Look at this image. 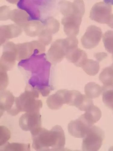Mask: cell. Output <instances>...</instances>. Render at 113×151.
<instances>
[{"mask_svg": "<svg viewBox=\"0 0 113 151\" xmlns=\"http://www.w3.org/2000/svg\"><path fill=\"white\" fill-rule=\"evenodd\" d=\"M46 56L44 53L33 55L21 60L19 65L31 72V77L29 82L30 86L44 97L48 96L53 90L49 81L51 64Z\"/></svg>", "mask_w": 113, "mask_h": 151, "instance_id": "cell-1", "label": "cell"}, {"mask_svg": "<svg viewBox=\"0 0 113 151\" xmlns=\"http://www.w3.org/2000/svg\"><path fill=\"white\" fill-rule=\"evenodd\" d=\"M32 146L37 151H61L64 149L66 138L60 125H56L51 130L41 128L31 134Z\"/></svg>", "mask_w": 113, "mask_h": 151, "instance_id": "cell-2", "label": "cell"}, {"mask_svg": "<svg viewBox=\"0 0 113 151\" xmlns=\"http://www.w3.org/2000/svg\"><path fill=\"white\" fill-rule=\"evenodd\" d=\"M29 87L19 97L15 98V106L11 116H15L21 112L40 111L42 108V102L38 99L39 93L31 87Z\"/></svg>", "mask_w": 113, "mask_h": 151, "instance_id": "cell-3", "label": "cell"}, {"mask_svg": "<svg viewBox=\"0 0 113 151\" xmlns=\"http://www.w3.org/2000/svg\"><path fill=\"white\" fill-rule=\"evenodd\" d=\"M104 133L101 129L93 126L83 138L82 143L83 151H97L102 145Z\"/></svg>", "mask_w": 113, "mask_h": 151, "instance_id": "cell-4", "label": "cell"}, {"mask_svg": "<svg viewBox=\"0 0 113 151\" xmlns=\"http://www.w3.org/2000/svg\"><path fill=\"white\" fill-rule=\"evenodd\" d=\"M45 46L39 41L16 45L17 60H21L28 58L35 54L43 53L45 51Z\"/></svg>", "mask_w": 113, "mask_h": 151, "instance_id": "cell-5", "label": "cell"}, {"mask_svg": "<svg viewBox=\"0 0 113 151\" xmlns=\"http://www.w3.org/2000/svg\"><path fill=\"white\" fill-rule=\"evenodd\" d=\"M19 127L24 131H30L31 134L41 128V115L40 111L26 112L19 120Z\"/></svg>", "mask_w": 113, "mask_h": 151, "instance_id": "cell-6", "label": "cell"}, {"mask_svg": "<svg viewBox=\"0 0 113 151\" xmlns=\"http://www.w3.org/2000/svg\"><path fill=\"white\" fill-rule=\"evenodd\" d=\"M69 45V37L64 39L57 40L52 44L48 50V59L54 63L60 62L66 57Z\"/></svg>", "mask_w": 113, "mask_h": 151, "instance_id": "cell-7", "label": "cell"}, {"mask_svg": "<svg viewBox=\"0 0 113 151\" xmlns=\"http://www.w3.org/2000/svg\"><path fill=\"white\" fill-rule=\"evenodd\" d=\"M112 10L110 4L104 2L97 3L90 11V18L99 23L107 24L112 15Z\"/></svg>", "mask_w": 113, "mask_h": 151, "instance_id": "cell-8", "label": "cell"}, {"mask_svg": "<svg viewBox=\"0 0 113 151\" xmlns=\"http://www.w3.org/2000/svg\"><path fill=\"white\" fill-rule=\"evenodd\" d=\"M4 51L1 59V70L7 71L13 68L17 60L16 45L11 42L4 46Z\"/></svg>", "mask_w": 113, "mask_h": 151, "instance_id": "cell-9", "label": "cell"}, {"mask_svg": "<svg viewBox=\"0 0 113 151\" xmlns=\"http://www.w3.org/2000/svg\"><path fill=\"white\" fill-rule=\"evenodd\" d=\"M102 31L100 28L94 25L88 27L86 32L82 37L81 42L83 47L91 49L96 47L101 41Z\"/></svg>", "mask_w": 113, "mask_h": 151, "instance_id": "cell-10", "label": "cell"}, {"mask_svg": "<svg viewBox=\"0 0 113 151\" xmlns=\"http://www.w3.org/2000/svg\"><path fill=\"white\" fill-rule=\"evenodd\" d=\"M72 91L66 89L59 90L56 93L49 96L47 99L48 107L52 110L59 109L64 104L70 105Z\"/></svg>", "mask_w": 113, "mask_h": 151, "instance_id": "cell-11", "label": "cell"}, {"mask_svg": "<svg viewBox=\"0 0 113 151\" xmlns=\"http://www.w3.org/2000/svg\"><path fill=\"white\" fill-rule=\"evenodd\" d=\"M60 12L66 17L75 16L83 17L85 8L83 0H74L73 2L62 1L59 3Z\"/></svg>", "mask_w": 113, "mask_h": 151, "instance_id": "cell-12", "label": "cell"}, {"mask_svg": "<svg viewBox=\"0 0 113 151\" xmlns=\"http://www.w3.org/2000/svg\"><path fill=\"white\" fill-rule=\"evenodd\" d=\"M93 126L82 115L79 119L70 122L68 125V130L72 136L83 138Z\"/></svg>", "mask_w": 113, "mask_h": 151, "instance_id": "cell-13", "label": "cell"}, {"mask_svg": "<svg viewBox=\"0 0 113 151\" xmlns=\"http://www.w3.org/2000/svg\"><path fill=\"white\" fill-rule=\"evenodd\" d=\"M82 17L71 16L64 17L61 23L64 26V31L68 37H76L79 33Z\"/></svg>", "mask_w": 113, "mask_h": 151, "instance_id": "cell-14", "label": "cell"}, {"mask_svg": "<svg viewBox=\"0 0 113 151\" xmlns=\"http://www.w3.org/2000/svg\"><path fill=\"white\" fill-rule=\"evenodd\" d=\"M65 57L70 62L79 67H82L87 59L86 53L78 48V45L70 46L68 48Z\"/></svg>", "mask_w": 113, "mask_h": 151, "instance_id": "cell-15", "label": "cell"}, {"mask_svg": "<svg viewBox=\"0 0 113 151\" xmlns=\"http://www.w3.org/2000/svg\"><path fill=\"white\" fill-rule=\"evenodd\" d=\"M92 99L78 91L72 90L70 106H75L81 111H86L94 105Z\"/></svg>", "mask_w": 113, "mask_h": 151, "instance_id": "cell-16", "label": "cell"}, {"mask_svg": "<svg viewBox=\"0 0 113 151\" xmlns=\"http://www.w3.org/2000/svg\"><path fill=\"white\" fill-rule=\"evenodd\" d=\"M1 45L8 40L16 37L22 32L21 28L16 24H11L1 27Z\"/></svg>", "mask_w": 113, "mask_h": 151, "instance_id": "cell-17", "label": "cell"}, {"mask_svg": "<svg viewBox=\"0 0 113 151\" xmlns=\"http://www.w3.org/2000/svg\"><path fill=\"white\" fill-rule=\"evenodd\" d=\"M15 98L9 91H2L1 93V116L6 111L8 114L13 109L15 104Z\"/></svg>", "mask_w": 113, "mask_h": 151, "instance_id": "cell-18", "label": "cell"}, {"mask_svg": "<svg viewBox=\"0 0 113 151\" xmlns=\"http://www.w3.org/2000/svg\"><path fill=\"white\" fill-rule=\"evenodd\" d=\"M26 34L30 37L39 36L44 29L43 23L38 21H28L23 27Z\"/></svg>", "mask_w": 113, "mask_h": 151, "instance_id": "cell-19", "label": "cell"}, {"mask_svg": "<svg viewBox=\"0 0 113 151\" xmlns=\"http://www.w3.org/2000/svg\"><path fill=\"white\" fill-rule=\"evenodd\" d=\"M9 19L23 28L29 21V17L26 12L21 10L15 9L11 11Z\"/></svg>", "mask_w": 113, "mask_h": 151, "instance_id": "cell-20", "label": "cell"}, {"mask_svg": "<svg viewBox=\"0 0 113 151\" xmlns=\"http://www.w3.org/2000/svg\"><path fill=\"white\" fill-rule=\"evenodd\" d=\"M82 115L92 125L98 121L102 116V112L99 109L94 105L88 109Z\"/></svg>", "mask_w": 113, "mask_h": 151, "instance_id": "cell-21", "label": "cell"}, {"mask_svg": "<svg viewBox=\"0 0 113 151\" xmlns=\"http://www.w3.org/2000/svg\"><path fill=\"white\" fill-rule=\"evenodd\" d=\"M103 101L105 105L113 110V83L102 87Z\"/></svg>", "mask_w": 113, "mask_h": 151, "instance_id": "cell-22", "label": "cell"}, {"mask_svg": "<svg viewBox=\"0 0 113 151\" xmlns=\"http://www.w3.org/2000/svg\"><path fill=\"white\" fill-rule=\"evenodd\" d=\"M86 95L91 99L98 97L102 93V87L93 82L89 83L84 87Z\"/></svg>", "mask_w": 113, "mask_h": 151, "instance_id": "cell-23", "label": "cell"}, {"mask_svg": "<svg viewBox=\"0 0 113 151\" xmlns=\"http://www.w3.org/2000/svg\"><path fill=\"white\" fill-rule=\"evenodd\" d=\"M83 70L90 76H94L98 73L99 65L98 62L92 59H87L82 67Z\"/></svg>", "mask_w": 113, "mask_h": 151, "instance_id": "cell-24", "label": "cell"}, {"mask_svg": "<svg viewBox=\"0 0 113 151\" xmlns=\"http://www.w3.org/2000/svg\"><path fill=\"white\" fill-rule=\"evenodd\" d=\"M44 29L49 31L52 35L57 32L59 30L60 24L59 22L54 18H48L43 22Z\"/></svg>", "mask_w": 113, "mask_h": 151, "instance_id": "cell-25", "label": "cell"}, {"mask_svg": "<svg viewBox=\"0 0 113 151\" xmlns=\"http://www.w3.org/2000/svg\"><path fill=\"white\" fill-rule=\"evenodd\" d=\"M99 78L104 85L113 83V69L111 67H107L104 69L100 74Z\"/></svg>", "mask_w": 113, "mask_h": 151, "instance_id": "cell-26", "label": "cell"}, {"mask_svg": "<svg viewBox=\"0 0 113 151\" xmlns=\"http://www.w3.org/2000/svg\"><path fill=\"white\" fill-rule=\"evenodd\" d=\"M3 151H30V144L6 142L3 147Z\"/></svg>", "mask_w": 113, "mask_h": 151, "instance_id": "cell-27", "label": "cell"}, {"mask_svg": "<svg viewBox=\"0 0 113 151\" xmlns=\"http://www.w3.org/2000/svg\"><path fill=\"white\" fill-rule=\"evenodd\" d=\"M103 42L107 51L113 55V31L109 30L104 34Z\"/></svg>", "mask_w": 113, "mask_h": 151, "instance_id": "cell-28", "label": "cell"}, {"mask_svg": "<svg viewBox=\"0 0 113 151\" xmlns=\"http://www.w3.org/2000/svg\"><path fill=\"white\" fill-rule=\"evenodd\" d=\"M11 133L6 127L1 126V146L5 144L10 138Z\"/></svg>", "mask_w": 113, "mask_h": 151, "instance_id": "cell-29", "label": "cell"}, {"mask_svg": "<svg viewBox=\"0 0 113 151\" xmlns=\"http://www.w3.org/2000/svg\"><path fill=\"white\" fill-rule=\"evenodd\" d=\"M1 91H4L8 84L9 80L6 71L1 70Z\"/></svg>", "mask_w": 113, "mask_h": 151, "instance_id": "cell-30", "label": "cell"}, {"mask_svg": "<svg viewBox=\"0 0 113 151\" xmlns=\"http://www.w3.org/2000/svg\"><path fill=\"white\" fill-rule=\"evenodd\" d=\"M1 20L5 21L9 19L11 11L9 7L7 6H4L1 7Z\"/></svg>", "mask_w": 113, "mask_h": 151, "instance_id": "cell-31", "label": "cell"}, {"mask_svg": "<svg viewBox=\"0 0 113 151\" xmlns=\"http://www.w3.org/2000/svg\"><path fill=\"white\" fill-rule=\"evenodd\" d=\"M107 56V54L104 52L97 53L94 54V57L99 61H102Z\"/></svg>", "mask_w": 113, "mask_h": 151, "instance_id": "cell-32", "label": "cell"}, {"mask_svg": "<svg viewBox=\"0 0 113 151\" xmlns=\"http://www.w3.org/2000/svg\"><path fill=\"white\" fill-rule=\"evenodd\" d=\"M107 24L110 28L113 29V14L111 15Z\"/></svg>", "mask_w": 113, "mask_h": 151, "instance_id": "cell-33", "label": "cell"}, {"mask_svg": "<svg viewBox=\"0 0 113 151\" xmlns=\"http://www.w3.org/2000/svg\"><path fill=\"white\" fill-rule=\"evenodd\" d=\"M9 3L12 4H16L19 0H6Z\"/></svg>", "mask_w": 113, "mask_h": 151, "instance_id": "cell-34", "label": "cell"}, {"mask_svg": "<svg viewBox=\"0 0 113 151\" xmlns=\"http://www.w3.org/2000/svg\"><path fill=\"white\" fill-rule=\"evenodd\" d=\"M104 2L107 4L113 5V0H104Z\"/></svg>", "mask_w": 113, "mask_h": 151, "instance_id": "cell-35", "label": "cell"}, {"mask_svg": "<svg viewBox=\"0 0 113 151\" xmlns=\"http://www.w3.org/2000/svg\"><path fill=\"white\" fill-rule=\"evenodd\" d=\"M111 68H112V69H113V63L112 64V65L111 66Z\"/></svg>", "mask_w": 113, "mask_h": 151, "instance_id": "cell-36", "label": "cell"}]
</instances>
